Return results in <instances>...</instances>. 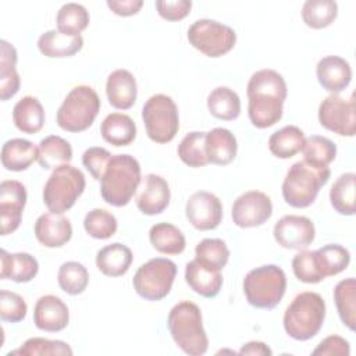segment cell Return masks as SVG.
I'll return each instance as SVG.
<instances>
[{"label": "cell", "instance_id": "6da1fadb", "mask_svg": "<svg viewBox=\"0 0 356 356\" xmlns=\"http://www.w3.org/2000/svg\"><path fill=\"white\" fill-rule=\"evenodd\" d=\"M246 93L248 115L256 128H270L282 118L288 88L278 71L271 68L256 71L248 82Z\"/></svg>", "mask_w": 356, "mask_h": 356}, {"label": "cell", "instance_id": "7a4b0ae2", "mask_svg": "<svg viewBox=\"0 0 356 356\" xmlns=\"http://www.w3.org/2000/svg\"><path fill=\"white\" fill-rule=\"evenodd\" d=\"M167 327L175 345L186 355L200 356L209 349V338L203 328L202 312L191 300L177 303L168 313Z\"/></svg>", "mask_w": 356, "mask_h": 356}, {"label": "cell", "instance_id": "3957f363", "mask_svg": "<svg viewBox=\"0 0 356 356\" xmlns=\"http://www.w3.org/2000/svg\"><path fill=\"white\" fill-rule=\"evenodd\" d=\"M140 164L131 154L111 156L100 179V195L107 204L127 206L140 184Z\"/></svg>", "mask_w": 356, "mask_h": 356}, {"label": "cell", "instance_id": "277c9868", "mask_svg": "<svg viewBox=\"0 0 356 356\" xmlns=\"http://www.w3.org/2000/svg\"><path fill=\"white\" fill-rule=\"evenodd\" d=\"M325 318V302L317 292L306 291L293 298L284 313L285 332L296 341H307L316 337Z\"/></svg>", "mask_w": 356, "mask_h": 356}, {"label": "cell", "instance_id": "5b68a950", "mask_svg": "<svg viewBox=\"0 0 356 356\" xmlns=\"http://www.w3.org/2000/svg\"><path fill=\"white\" fill-rule=\"evenodd\" d=\"M328 167L313 165L305 160L293 163L282 182V197L295 209H305L314 203L321 186L330 179Z\"/></svg>", "mask_w": 356, "mask_h": 356}, {"label": "cell", "instance_id": "8992f818", "mask_svg": "<svg viewBox=\"0 0 356 356\" xmlns=\"http://www.w3.org/2000/svg\"><path fill=\"white\" fill-rule=\"evenodd\" d=\"M286 291L285 271L277 264H264L250 270L243 278V293L256 309H274Z\"/></svg>", "mask_w": 356, "mask_h": 356}, {"label": "cell", "instance_id": "52a82bcc", "mask_svg": "<svg viewBox=\"0 0 356 356\" xmlns=\"http://www.w3.org/2000/svg\"><path fill=\"white\" fill-rule=\"evenodd\" d=\"M100 97L88 85H78L70 90L57 110V124L67 132L86 131L100 111Z\"/></svg>", "mask_w": 356, "mask_h": 356}, {"label": "cell", "instance_id": "ba28073f", "mask_svg": "<svg viewBox=\"0 0 356 356\" xmlns=\"http://www.w3.org/2000/svg\"><path fill=\"white\" fill-rule=\"evenodd\" d=\"M85 186L86 179L79 168L71 164L60 165L53 170L44 184L43 203L50 211L63 214L75 204Z\"/></svg>", "mask_w": 356, "mask_h": 356}, {"label": "cell", "instance_id": "9c48e42d", "mask_svg": "<svg viewBox=\"0 0 356 356\" xmlns=\"http://www.w3.org/2000/svg\"><path fill=\"white\" fill-rule=\"evenodd\" d=\"M146 134L156 143L171 142L179 129V114L174 100L163 93L150 96L142 107Z\"/></svg>", "mask_w": 356, "mask_h": 356}, {"label": "cell", "instance_id": "30bf717a", "mask_svg": "<svg viewBox=\"0 0 356 356\" xmlns=\"http://www.w3.org/2000/svg\"><path fill=\"white\" fill-rule=\"evenodd\" d=\"M177 266L165 257H154L143 263L132 278L135 292L145 300L157 302L164 299L172 288Z\"/></svg>", "mask_w": 356, "mask_h": 356}, {"label": "cell", "instance_id": "8fae6325", "mask_svg": "<svg viewBox=\"0 0 356 356\" xmlns=\"http://www.w3.org/2000/svg\"><path fill=\"white\" fill-rule=\"evenodd\" d=\"M186 38L189 43L207 57H221L232 50L236 43L235 31L214 19H197L189 28Z\"/></svg>", "mask_w": 356, "mask_h": 356}, {"label": "cell", "instance_id": "7c38bea8", "mask_svg": "<svg viewBox=\"0 0 356 356\" xmlns=\"http://www.w3.org/2000/svg\"><path fill=\"white\" fill-rule=\"evenodd\" d=\"M320 125L339 136H355L356 104L353 95L349 100L338 96H327L318 106Z\"/></svg>", "mask_w": 356, "mask_h": 356}, {"label": "cell", "instance_id": "4fadbf2b", "mask_svg": "<svg viewBox=\"0 0 356 356\" xmlns=\"http://www.w3.org/2000/svg\"><path fill=\"white\" fill-rule=\"evenodd\" d=\"M273 214L271 199L260 191H248L238 196L232 204L231 217L239 228L263 225Z\"/></svg>", "mask_w": 356, "mask_h": 356}, {"label": "cell", "instance_id": "5bb4252c", "mask_svg": "<svg viewBox=\"0 0 356 356\" xmlns=\"http://www.w3.org/2000/svg\"><path fill=\"white\" fill-rule=\"evenodd\" d=\"M273 235L280 246L292 250H303L314 241L316 228L309 217L286 214L275 222Z\"/></svg>", "mask_w": 356, "mask_h": 356}, {"label": "cell", "instance_id": "9a60e30c", "mask_svg": "<svg viewBox=\"0 0 356 356\" xmlns=\"http://www.w3.org/2000/svg\"><path fill=\"white\" fill-rule=\"evenodd\" d=\"M185 216L191 225L199 231L216 229L222 220L221 200L207 191L195 192L186 202Z\"/></svg>", "mask_w": 356, "mask_h": 356}, {"label": "cell", "instance_id": "2e32d148", "mask_svg": "<svg viewBox=\"0 0 356 356\" xmlns=\"http://www.w3.org/2000/svg\"><path fill=\"white\" fill-rule=\"evenodd\" d=\"M26 188L15 179H4L0 184V218L1 235L13 234L18 229L22 211L26 204Z\"/></svg>", "mask_w": 356, "mask_h": 356}, {"label": "cell", "instance_id": "e0dca14e", "mask_svg": "<svg viewBox=\"0 0 356 356\" xmlns=\"http://www.w3.org/2000/svg\"><path fill=\"white\" fill-rule=\"evenodd\" d=\"M70 321L67 305L54 295L40 296L33 309V323L36 328L46 332L63 331Z\"/></svg>", "mask_w": 356, "mask_h": 356}, {"label": "cell", "instance_id": "ac0fdd59", "mask_svg": "<svg viewBox=\"0 0 356 356\" xmlns=\"http://www.w3.org/2000/svg\"><path fill=\"white\" fill-rule=\"evenodd\" d=\"M39 243L46 248H61L72 236L71 221L58 213H44L38 217L33 227Z\"/></svg>", "mask_w": 356, "mask_h": 356}, {"label": "cell", "instance_id": "d6986e66", "mask_svg": "<svg viewBox=\"0 0 356 356\" xmlns=\"http://www.w3.org/2000/svg\"><path fill=\"white\" fill-rule=\"evenodd\" d=\"M318 83L331 95L345 90L352 81L350 64L339 56H325L316 67Z\"/></svg>", "mask_w": 356, "mask_h": 356}, {"label": "cell", "instance_id": "ffe728a7", "mask_svg": "<svg viewBox=\"0 0 356 356\" xmlns=\"http://www.w3.org/2000/svg\"><path fill=\"white\" fill-rule=\"evenodd\" d=\"M170 199L168 182L161 175L147 174L145 177V188L136 199V207L145 216H156L167 209Z\"/></svg>", "mask_w": 356, "mask_h": 356}, {"label": "cell", "instance_id": "44dd1931", "mask_svg": "<svg viewBox=\"0 0 356 356\" xmlns=\"http://www.w3.org/2000/svg\"><path fill=\"white\" fill-rule=\"evenodd\" d=\"M106 95L108 103L117 110L131 108L138 96L136 79L128 70L118 68L107 76Z\"/></svg>", "mask_w": 356, "mask_h": 356}, {"label": "cell", "instance_id": "7402d4cb", "mask_svg": "<svg viewBox=\"0 0 356 356\" xmlns=\"http://www.w3.org/2000/svg\"><path fill=\"white\" fill-rule=\"evenodd\" d=\"M185 281L189 288L203 298H214L222 286L221 271L213 270L196 259L191 260L185 267Z\"/></svg>", "mask_w": 356, "mask_h": 356}, {"label": "cell", "instance_id": "603a6c76", "mask_svg": "<svg viewBox=\"0 0 356 356\" xmlns=\"http://www.w3.org/2000/svg\"><path fill=\"white\" fill-rule=\"evenodd\" d=\"M0 261L1 280H11L18 284L29 282L36 277L39 271L38 260L32 254L25 252L8 253L6 249H1Z\"/></svg>", "mask_w": 356, "mask_h": 356}, {"label": "cell", "instance_id": "cb8c5ba5", "mask_svg": "<svg viewBox=\"0 0 356 356\" xmlns=\"http://www.w3.org/2000/svg\"><path fill=\"white\" fill-rule=\"evenodd\" d=\"M83 47L81 35H68L58 29H50L38 39L39 51L49 58H64L76 54Z\"/></svg>", "mask_w": 356, "mask_h": 356}, {"label": "cell", "instance_id": "d4e9b609", "mask_svg": "<svg viewBox=\"0 0 356 356\" xmlns=\"http://www.w3.org/2000/svg\"><path fill=\"white\" fill-rule=\"evenodd\" d=\"M206 156L209 163L216 165H227L235 157L238 152V143L235 135L227 128H213L206 132Z\"/></svg>", "mask_w": 356, "mask_h": 356}, {"label": "cell", "instance_id": "484cf974", "mask_svg": "<svg viewBox=\"0 0 356 356\" xmlns=\"http://www.w3.org/2000/svg\"><path fill=\"white\" fill-rule=\"evenodd\" d=\"M134 260L132 250L120 242L110 243L96 253V267L107 277L124 275Z\"/></svg>", "mask_w": 356, "mask_h": 356}, {"label": "cell", "instance_id": "4316f807", "mask_svg": "<svg viewBox=\"0 0 356 356\" xmlns=\"http://www.w3.org/2000/svg\"><path fill=\"white\" fill-rule=\"evenodd\" d=\"M1 164L8 171H24L38 160V147L26 139L13 138L1 147Z\"/></svg>", "mask_w": 356, "mask_h": 356}, {"label": "cell", "instance_id": "83f0119b", "mask_svg": "<svg viewBox=\"0 0 356 356\" xmlns=\"http://www.w3.org/2000/svg\"><path fill=\"white\" fill-rule=\"evenodd\" d=\"M13 121L18 131L33 135L44 125V110L42 103L33 96H24L13 108Z\"/></svg>", "mask_w": 356, "mask_h": 356}, {"label": "cell", "instance_id": "f1b7e54d", "mask_svg": "<svg viewBox=\"0 0 356 356\" xmlns=\"http://www.w3.org/2000/svg\"><path fill=\"white\" fill-rule=\"evenodd\" d=\"M100 134L102 138L113 146H128L136 138V125L129 115L111 113L103 120Z\"/></svg>", "mask_w": 356, "mask_h": 356}, {"label": "cell", "instance_id": "f546056e", "mask_svg": "<svg viewBox=\"0 0 356 356\" xmlns=\"http://www.w3.org/2000/svg\"><path fill=\"white\" fill-rule=\"evenodd\" d=\"M72 160L70 142L58 135H49L38 145V163L43 170H54Z\"/></svg>", "mask_w": 356, "mask_h": 356}, {"label": "cell", "instance_id": "4dcf8cb0", "mask_svg": "<svg viewBox=\"0 0 356 356\" xmlns=\"http://www.w3.org/2000/svg\"><path fill=\"white\" fill-rule=\"evenodd\" d=\"M313 259L318 274L324 280L342 273L350 263V253L338 243H328L313 250Z\"/></svg>", "mask_w": 356, "mask_h": 356}, {"label": "cell", "instance_id": "1f68e13d", "mask_svg": "<svg viewBox=\"0 0 356 356\" xmlns=\"http://www.w3.org/2000/svg\"><path fill=\"white\" fill-rule=\"evenodd\" d=\"M1 56H0V99L3 102L15 96L19 90L21 79L15 68L17 64V50L7 40L0 42Z\"/></svg>", "mask_w": 356, "mask_h": 356}, {"label": "cell", "instance_id": "d6a6232c", "mask_svg": "<svg viewBox=\"0 0 356 356\" xmlns=\"http://www.w3.org/2000/svg\"><path fill=\"white\" fill-rule=\"evenodd\" d=\"M152 246L163 254H179L185 250L186 241L182 231L170 222H159L152 225L149 231Z\"/></svg>", "mask_w": 356, "mask_h": 356}, {"label": "cell", "instance_id": "836d02e7", "mask_svg": "<svg viewBox=\"0 0 356 356\" xmlns=\"http://www.w3.org/2000/svg\"><path fill=\"white\" fill-rule=\"evenodd\" d=\"M207 108L213 117L232 121L241 114V99L231 88L217 86L207 96Z\"/></svg>", "mask_w": 356, "mask_h": 356}, {"label": "cell", "instance_id": "e575fe53", "mask_svg": "<svg viewBox=\"0 0 356 356\" xmlns=\"http://www.w3.org/2000/svg\"><path fill=\"white\" fill-rule=\"evenodd\" d=\"M305 139V134L300 128L296 125H285L270 136L268 149L271 154L278 159H291L302 152Z\"/></svg>", "mask_w": 356, "mask_h": 356}, {"label": "cell", "instance_id": "d590c367", "mask_svg": "<svg viewBox=\"0 0 356 356\" xmlns=\"http://www.w3.org/2000/svg\"><path fill=\"white\" fill-rule=\"evenodd\" d=\"M334 302L341 321L350 331L356 325V281L353 277L341 280L334 288Z\"/></svg>", "mask_w": 356, "mask_h": 356}, {"label": "cell", "instance_id": "8d00e7d4", "mask_svg": "<svg viewBox=\"0 0 356 356\" xmlns=\"http://www.w3.org/2000/svg\"><path fill=\"white\" fill-rule=\"evenodd\" d=\"M355 172H345L337 178L330 189V202L334 210L342 216H353L355 204Z\"/></svg>", "mask_w": 356, "mask_h": 356}, {"label": "cell", "instance_id": "74e56055", "mask_svg": "<svg viewBox=\"0 0 356 356\" xmlns=\"http://www.w3.org/2000/svg\"><path fill=\"white\" fill-rule=\"evenodd\" d=\"M338 15V4L334 0H307L302 7L303 22L313 29L330 26Z\"/></svg>", "mask_w": 356, "mask_h": 356}, {"label": "cell", "instance_id": "f35d334b", "mask_svg": "<svg viewBox=\"0 0 356 356\" xmlns=\"http://www.w3.org/2000/svg\"><path fill=\"white\" fill-rule=\"evenodd\" d=\"M204 140H206V132H202V131L188 132L182 138L177 149L181 161L192 168H199L209 164Z\"/></svg>", "mask_w": 356, "mask_h": 356}, {"label": "cell", "instance_id": "ab89813d", "mask_svg": "<svg viewBox=\"0 0 356 356\" xmlns=\"http://www.w3.org/2000/svg\"><path fill=\"white\" fill-rule=\"evenodd\" d=\"M195 259L213 270L221 271L229 260V249L222 239L204 238L195 248Z\"/></svg>", "mask_w": 356, "mask_h": 356}, {"label": "cell", "instance_id": "60d3db41", "mask_svg": "<svg viewBox=\"0 0 356 356\" xmlns=\"http://www.w3.org/2000/svg\"><path fill=\"white\" fill-rule=\"evenodd\" d=\"M58 286L68 295L82 293L89 284V273L79 261H65L57 273Z\"/></svg>", "mask_w": 356, "mask_h": 356}, {"label": "cell", "instance_id": "b9f144b4", "mask_svg": "<svg viewBox=\"0 0 356 356\" xmlns=\"http://www.w3.org/2000/svg\"><path fill=\"white\" fill-rule=\"evenodd\" d=\"M302 153L305 161L318 167H328V164L335 160L337 146L325 136L312 135L305 139Z\"/></svg>", "mask_w": 356, "mask_h": 356}, {"label": "cell", "instance_id": "7bdbcfd3", "mask_svg": "<svg viewBox=\"0 0 356 356\" xmlns=\"http://www.w3.org/2000/svg\"><path fill=\"white\" fill-rule=\"evenodd\" d=\"M88 10L78 3H67L57 13V29L68 35H81L89 25Z\"/></svg>", "mask_w": 356, "mask_h": 356}, {"label": "cell", "instance_id": "ee69618b", "mask_svg": "<svg viewBox=\"0 0 356 356\" xmlns=\"http://www.w3.org/2000/svg\"><path fill=\"white\" fill-rule=\"evenodd\" d=\"M85 231L95 239H108L118 228V222L114 214L104 209H93L86 213L83 218Z\"/></svg>", "mask_w": 356, "mask_h": 356}, {"label": "cell", "instance_id": "f6af8a7d", "mask_svg": "<svg viewBox=\"0 0 356 356\" xmlns=\"http://www.w3.org/2000/svg\"><path fill=\"white\" fill-rule=\"evenodd\" d=\"M74 352L67 342L54 341L40 337H33L26 339L18 349L8 353L11 355H21V356H46V355H68L71 356Z\"/></svg>", "mask_w": 356, "mask_h": 356}, {"label": "cell", "instance_id": "bcb514c9", "mask_svg": "<svg viewBox=\"0 0 356 356\" xmlns=\"http://www.w3.org/2000/svg\"><path fill=\"white\" fill-rule=\"evenodd\" d=\"M26 312L28 306L21 295L7 289L0 291V317L3 321L19 323L25 318Z\"/></svg>", "mask_w": 356, "mask_h": 356}, {"label": "cell", "instance_id": "7dc6e473", "mask_svg": "<svg viewBox=\"0 0 356 356\" xmlns=\"http://www.w3.org/2000/svg\"><path fill=\"white\" fill-rule=\"evenodd\" d=\"M292 270L295 277L305 284H317L323 281V277L318 274L314 259H313V250H299L292 259Z\"/></svg>", "mask_w": 356, "mask_h": 356}, {"label": "cell", "instance_id": "c3c4849f", "mask_svg": "<svg viewBox=\"0 0 356 356\" xmlns=\"http://www.w3.org/2000/svg\"><path fill=\"white\" fill-rule=\"evenodd\" d=\"M111 156L113 154L107 149L100 146H92L83 152L82 164L96 181H100Z\"/></svg>", "mask_w": 356, "mask_h": 356}, {"label": "cell", "instance_id": "681fc988", "mask_svg": "<svg viewBox=\"0 0 356 356\" xmlns=\"http://www.w3.org/2000/svg\"><path fill=\"white\" fill-rule=\"evenodd\" d=\"M192 8L191 0H157L156 10L159 15L167 21L184 19Z\"/></svg>", "mask_w": 356, "mask_h": 356}, {"label": "cell", "instance_id": "f907efd6", "mask_svg": "<svg viewBox=\"0 0 356 356\" xmlns=\"http://www.w3.org/2000/svg\"><path fill=\"white\" fill-rule=\"evenodd\" d=\"M350 353V345L349 342L339 337V335H330L327 338H324L317 346L316 349L312 350V355H327V356H349Z\"/></svg>", "mask_w": 356, "mask_h": 356}, {"label": "cell", "instance_id": "816d5d0a", "mask_svg": "<svg viewBox=\"0 0 356 356\" xmlns=\"http://www.w3.org/2000/svg\"><path fill=\"white\" fill-rule=\"evenodd\" d=\"M142 0H107V7L120 17H131L142 8Z\"/></svg>", "mask_w": 356, "mask_h": 356}, {"label": "cell", "instance_id": "f5cc1de1", "mask_svg": "<svg viewBox=\"0 0 356 356\" xmlns=\"http://www.w3.org/2000/svg\"><path fill=\"white\" fill-rule=\"evenodd\" d=\"M239 355H252V356H271L273 355V350L264 343V342H260V341H250V342H246L245 345H242V348L239 349L238 352Z\"/></svg>", "mask_w": 356, "mask_h": 356}]
</instances>
